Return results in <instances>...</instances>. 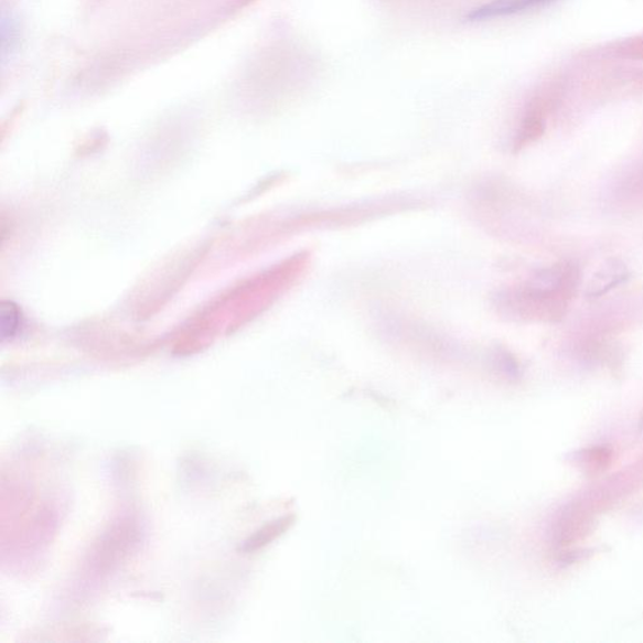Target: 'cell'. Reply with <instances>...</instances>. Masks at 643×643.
<instances>
[{
  "label": "cell",
  "mask_w": 643,
  "mask_h": 643,
  "mask_svg": "<svg viewBox=\"0 0 643 643\" xmlns=\"http://www.w3.org/2000/svg\"><path fill=\"white\" fill-rule=\"evenodd\" d=\"M22 313L14 302L4 301L0 304V336L3 341L13 340L20 332Z\"/></svg>",
  "instance_id": "cell-3"
},
{
  "label": "cell",
  "mask_w": 643,
  "mask_h": 643,
  "mask_svg": "<svg viewBox=\"0 0 643 643\" xmlns=\"http://www.w3.org/2000/svg\"><path fill=\"white\" fill-rule=\"evenodd\" d=\"M556 0H492L486 4L473 9L467 15L469 22H484L495 20V18L521 14L534 9L546 7Z\"/></svg>",
  "instance_id": "cell-2"
},
{
  "label": "cell",
  "mask_w": 643,
  "mask_h": 643,
  "mask_svg": "<svg viewBox=\"0 0 643 643\" xmlns=\"http://www.w3.org/2000/svg\"><path fill=\"white\" fill-rule=\"evenodd\" d=\"M579 269L572 262L542 270L518 292L508 297L512 310L523 317L555 320L564 315L567 302L576 293Z\"/></svg>",
  "instance_id": "cell-1"
}]
</instances>
